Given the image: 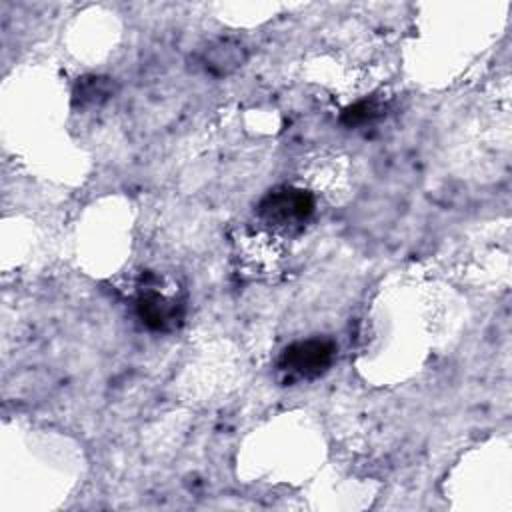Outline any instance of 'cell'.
I'll return each instance as SVG.
<instances>
[{"label": "cell", "instance_id": "cell-1", "mask_svg": "<svg viewBox=\"0 0 512 512\" xmlns=\"http://www.w3.org/2000/svg\"><path fill=\"white\" fill-rule=\"evenodd\" d=\"M314 196L296 186H276L258 202L256 214L262 224L282 234H298L314 214Z\"/></svg>", "mask_w": 512, "mask_h": 512}, {"label": "cell", "instance_id": "cell-2", "mask_svg": "<svg viewBox=\"0 0 512 512\" xmlns=\"http://www.w3.org/2000/svg\"><path fill=\"white\" fill-rule=\"evenodd\" d=\"M336 356V344L328 338H306L288 344L280 358L278 370L286 376V382L316 380L328 372Z\"/></svg>", "mask_w": 512, "mask_h": 512}, {"label": "cell", "instance_id": "cell-3", "mask_svg": "<svg viewBox=\"0 0 512 512\" xmlns=\"http://www.w3.org/2000/svg\"><path fill=\"white\" fill-rule=\"evenodd\" d=\"M134 310L138 320L150 332H174L184 318V306L176 296H170L154 286H144L138 290L134 300Z\"/></svg>", "mask_w": 512, "mask_h": 512}, {"label": "cell", "instance_id": "cell-4", "mask_svg": "<svg viewBox=\"0 0 512 512\" xmlns=\"http://www.w3.org/2000/svg\"><path fill=\"white\" fill-rule=\"evenodd\" d=\"M246 56L248 52L240 40L216 38L200 50L198 60L206 74L214 78H222L236 72L246 62Z\"/></svg>", "mask_w": 512, "mask_h": 512}, {"label": "cell", "instance_id": "cell-5", "mask_svg": "<svg viewBox=\"0 0 512 512\" xmlns=\"http://www.w3.org/2000/svg\"><path fill=\"white\" fill-rule=\"evenodd\" d=\"M114 94V80L108 76L86 74L72 88V106L84 110L104 104Z\"/></svg>", "mask_w": 512, "mask_h": 512}, {"label": "cell", "instance_id": "cell-6", "mask_svg": "<svg viewBox=\"0 0 512 512\" xmlns=\"http://www.w3.org/2000/svg\"><path fill=\"white\" fill-rule=\"evenodd\" d=\"M380 114H382V104L376 98H362L342 110L340 124L346 128H358L374 122Z\"/></svg>", "mask_w": 512, "mask_h": 512}]
</instances>
